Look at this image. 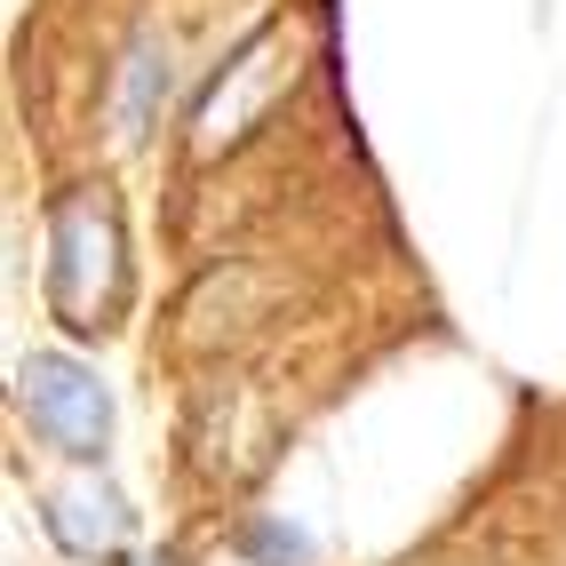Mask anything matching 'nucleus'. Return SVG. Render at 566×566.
I'll use <instances>...</instances> for the list:
<instances>
[{"instance_id":"f257e3e1","label":"nucleus","mask_w":566,"mask_h":566,"mask_svg":"<svg viewBox=\"0 0 566 566\" xmlns=\"http://www.w3.org/2000/svg\"><path fill=\"white\" fill-rule=\"evenodd\" d=\"M128 304V255H120V208L104 184H72L49 208V312L72 335H104Z\"/></svg>"},{"instance_id":"f03ea898","label":"nucleus","mask_w":566,"mask_h":566,"mask_svg":"<svg viewBox=\"0 0 566 566\" xmlns=\"http://www.w3.org/2000/svg\"><path fill=\"white\" fill-rule=\"evenodd\" d=\"M17 407L41 447H56L64 463H104L112 447V391L88 359L72 352H32L17 367Z\"/></svg>"},{"instance_id":"7ed1b4c3","label":"nucleus","mask_w":566,"mask_h":566,"mask_svg":"<svg viewBox=\"0 0 566 566\" xmlns=\"http://www.w3.org/2000/svg\"><path fill=\"white\" fill-rule=\"evenodd\" d=\"M41 526H49V543L72 551V558L120 566L136 551V511L112 495V486H72V495H49L41 503Z\"/></svg>"},{"instance_id":"20e7f679","label":"nucleus","mask_w":566,"mask_h":566,"mask_svg":"<svg viewBox=\"0 0 566 566\" xmlns=\"http://www.w3.org/2000/svg\"><path fill=\"white\" fill-rule=\"evenodd\" d=\"M168 88H176L168 41H160V32H144V41L128 49V72H120V136H128V144H136V136H153Z\"/></svg>"},{"instance_id":"39448f33","label":"nucleus","mask_w":566,"mask_h":566,"mask_svg":"<svg viewBox=\"0 0 566 566\" xmlns=\"http://www.w3.org/2000/svg\"><path fill=\"white\" fill-rule=\"evenodd\" d=\"M240 551L255 566H312V535H304V526H287V518H248L240 526Z\"/></svg>"}]
</instances>
